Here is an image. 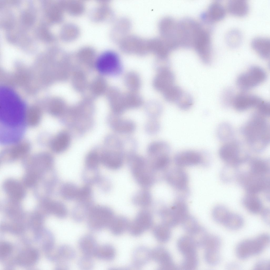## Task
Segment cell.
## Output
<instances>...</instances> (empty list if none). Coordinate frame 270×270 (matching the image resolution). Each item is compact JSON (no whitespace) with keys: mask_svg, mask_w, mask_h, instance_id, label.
Segmentation results:
<instances>
[{"mask_svg":"<svg viewBox=\"0 0 270 270\" xmlns=\"http://www.w3.org/2000/svg\"><path fill=\"white\" fill-rule=\"evenodd\" d=\"M130 224L128 220L124 217H114L108 227L113 234L118 235L128 229Z\"/></svg>","mask_w":270,"mask_h":270,"instance_id":"obj_22","label":"cell"},{"mask_svg":"<svg viewBox=\"0 0 270 270\" xmlns=\"http://www.w3.org/2000/svg\"><path fill=\"white\" fill-rule=\"evenodd\" d=\"M198 264L197 254L184 256L180 268L185 270H193L196 268Z\"/></svg>","mask_w":270,"mask_h":270,"instance_id":"obj_38","label":"cell"},{"mask_svg":"<svg viewBox=\"0 0 270 270\" xmlns=\"http://www.w3.org/2000/svg\"><path fill=\"white\" fill-rule=\"evenodd\" d=\"M169 146L166 142L156 141L152 142L148 146L147 152L148 156L162 154H168L170 152Z\"/></svg>","mask_w":270,"mask_h":270,"instance_id":"obj_24","label":"cell"},{"mask_svg":"<svg viewBox=\"0 0 270 270\" xmlns=\"http://www.w3.org/2000/svg\"><path fill=\"white\" fill-rule=\"evenodd\" d=\"M202 157L200 153L194 151L188 150L180 152L175 156V163L180 166L195 165L200 163Z\"/></svg>","mask_w":270,"mask_h":270,"instance_id":"obj_12","label":"cell"},{"mask_svg":"<svg viewBox=\"0 0 270 270\" xmlns=\"http://www.w3.org/2000/svg\"><path fill=\"white\" fill-rule=\"evenodd\" d=\"M151 215L148 211H143L137 214L135 219L130 223L128 230L134 236L139 235L149 229L152 224Z\"/></svg>","mask_w":270,"mask_h":270,"instance_id":"obj_7","label":"cell"},{"mask_svg":"<svg viewBox=\"0 0 270 270\" xmlns=\"http://www.w3.org/2000/svg\"><path fill=\"white\" fill-rule=\"evenodd\" d=\"M176 216L180 223L188 215L186 206L182 203H178L171 209Z\"/></svg>","mask_w":270,"mask_h":270,"instance_id":"obj_46","label":"cell"},{"mask_svg":"<svg viewBox=\"0 0 270 270\" xmlns=\"http://www.w3.org/2000/svg\"><path fill=\"white\" fill-rule=\"evenodd\" d=\"M132 260L133 265L136 267L143 266L151 258V251L145 247L137 248L133 254Z\"/></svg>","mask_w":270,"mask_h":270,"instance_id":"obj_21","label":"cell"},{"mask_svg":"<svg viewBox=\"0 0 270 270\" xmlns=\"http://www.w3.org/2000/svg\"><path fill=\"white\" fill-rule=\"evenodd\" d=\"M42 118L41 114L38 110H35L26 113L25 122L26 125L31 127L36 126Z\"/></svg>","mask_w":270,"mask_h":270,"instance_id":"obj_39","label":"cell"},{"mask_svg":"<svg viewBox=\"0 0 270 270\" xmlns=\"http://www.w3.org/2000/svg\"><path fill=\"white\" fill-rule=\"evenodd\" d=\"M220 240L218 236L208 234L203 242L202 247L205 250L219 251L221 246Z\"/></svg>","mask_w":270,"mask_h":270,"instance_id":"obj_33","label":"cell"},{"mask_svg":"<svg viewBox=\"0 0 270 270\" xmlns=\"http://www.w3.org/2000/svg\"><path fill=\"white\" fill-rule=\"evenodd\" d=\"M70 141V137L68 134L64 132H61L51 140L49 146L53 152L59 153L64 151L67 148Z\"/></svg>","mask_w":270,"mask_h":270,"instance_id":"obj_19","label":"cell"},{"mask_svg":"<svg viewBox=\"0 0 270 270\" xmlns=\"http://www.w3.org/2000/svg\"><path fill=\"white\" fill-rule=\"evenodd\" d=\"M138 195L135 199L137 203L142 205H147L151 201V198L149 194L147 192H142Z\"/></svg>","mask_w":270,"mask_h":270,"instance_id":"obj_51","label":"cell"},{"mask_svg":"<svg viewBox=\"0 0 270 270\" xmlns=\"http://www.w3.org/2000/svg\"><path fill=\"white\" fill-rule=\"evenodd\" d=\"M151 258L158 263L162 270H174L177 269L170 253L165 248L156 247L151 251Z\"/></svg>","mask_w":270,"mask_h":270,"instance_id":"obj_10","label":"cell"},{"mask_svg":"<svg viewBox=\"0 0 270 270\" xmlns=\"http://www.w3.org/2000/svg\"><path fill=\"white\" fill-rule=\"evenodd\" d=\"M82 177L84 181L88 185L97 183L100 178L98 168L86 167L83 172Z\"/></svg>","mask_w":270,"mask_h":270,"instance_id":"obj_32","label":"cell"},{"mask_svg":"<svg viewBox=\"0 0 270 270\" xmlns=\"http://www.w3.org/2000/svg\"><path fill=\"white\" fill-rule=\"evenodd\" d=\"M137 147V143L134 139L130 137L122 140V153L123 156L128 157L135 153Z\"/></svg>","mask_w":270,"mask_h":270,"instance_id":"obj_40","label":"cell"},{"mask_svg":"<svg viewBox=\"0 0 270 270\" xmlns=\"http://www.w3.org/2000/svg\"><path fill=\"white\" fill-rule=\"evenodd\" d=\"M115 255V251L114 248L108 244L98 245L94 255L97 258L105 260L113 259Z\"/></svg>","mask_w":270,"mask_h":270,"instance_id":"obj_27","label":"cell"},{"mask_svg":"<svg viewBox=\"0 0 270 270\" xmlns=\"http://www.w3.org/2000/svg\"><path fill=\"white\" fill-rule=\"evenodd\" d=\"M226 9L223 5L218 1L215 2L210 6L208 12L209 20L213 22L219 21L224 17Z\"/></svg>","mask_w":270,"mask_h":270,"instance_id":"obj_23","label":"cell"},{"mask_svg":"<svg viewBox=\"0 0 270 270\" xmlns=\"http://www.w3.org/2000/svg\"><path fill=\"white\" fill-rule=\"evenodd\" d=\"M96 66L98 70L104 74L115 75L121 71L119 59L117 54L112 51H105L101 54L97 60Z\"/></svg>","mask_w":270,"mask_h":270,"instance_id":"obj_5","label":"cell"},{"mask_svg":"<svg viewBox=\"0 0 270 270\" xmlns=\"http://www.w3.org/2000/svg\"><path fill=\"white\" fill-rule=\"evenodd\" d=\"M10 144L2 151V157L14 158L22 157L29 153L31 148L28 142L21 140Z\"/></svg>","mask_w":270,"mask_h":270,"instance_id":"obj_11","label":"cell"},{"mask_svg":"<svg viewBox=\"0 0 270 270\" xmlns=\"http://www.w3.org/2000/svg\"><path fill=\"white\" fill-rule=\"evenodd\" d=\"M123 156L120 152L112 150L107 151L102 154L100 157V162L106 167L115 170L121 166Z\"/></svg>","mask_w":270,"mask_h":270,"instance_id":"obj_14","label":"cell"},{"mask_svg":"<svg viewBox=\"0 0 270 270\" xmlns=\"http://www.w3.org/2000/svg\"><path fill=\"white\" fill-rule=\"evenodd\" d=\"M160 77L159 86L164 91L174 85L175 76L169 69L163 70Z\"/></svg>","mask_w":270,"mask_h":270,"instance_id":"obj_30","label":"cell"},{"mask_svg":"<svg viewBox=\"0 0 270 270\" xmlns=\"http://www.w3.org/2000/svg\"><path fill=\"white\" fill-rule=\"evenodd\" d=\"M59 253L61 261L68 263L73 259L76 256L74 249L72 247L68 245H62L59 248Z\"/></svg>","mask_w":270,"mask_h":270,"instance_id":"obj_37","label":"cell"},{"mask_svg":"<svg viewBox=\"0 0 270 270\" xmlns=\"http://www.w3.org/2000/svg\"><path fill=\"white\" fill-rule=\"evenodd\" d=\"M244 222L243 218L239 215L230 213L223 225L230 229L236 230L242 227Z\"/></svg>","mask_w":270,"mask_h":270,"instance_id":"obj_34","label":"cell"},{"mask_svg":"<svg viewBox=\"0 0 270 270\" xmlns=\"http://www.w3.org/2000/svg\"><path fill=\"white\" fill-rule=\"evenodd\" d=\"M178 107L183 110L189 109L193 104V100L191 95L183 91L181 96L176 102Z\"/></svg>","mask_w":270,"mask_h":270,"instance_id":"obj_43","label":"cell"},{"mask_svg":"<svg viewBox=\"0 0 270 270\" xmlns=\"http://www.w3.org/2000/svg\"><path fill=\"white\" fill-rule=\"evenodd\" d=\"M254 268L256 270H269L270 269V262L266 260H262L259 261L256 263Z\"/></svg>","mask_w":270,"mask_h":270,"instance_id":"obj_53","label":"cell"},{"mask_svg":"<svg viewBox=\"0 0 270 270\" xmlns=\"http://www.w3.org/2000/svg\"><path fill=\"white\" fill-rule=\"evenodd\" d=\"M114 217L109 208L104 206H93L87 219L88 226L93 230H100L108 227Z\"/></svg>","mask_w":270,"mask_h":270,"instance_id":"obj_3","label":"cell"},{"mask_svg":"<svg viewBox=\"0 0 270 270\" xmlns=\"http://www.w3.org/2000/svg\"><path fill=\"white\" fill-rule=\"evenodd\" d=\"M249 8L247 2L244 0L230 1L227 5V9L229 12L237 17H241L246 15L248 12Z\"/></svg>","mask_w":270,"mask_h":270,"instance_id":"obj_20","label":"cell"},{"mask_svg":"<svg viewBox=\"0 0 270 270\" xmlns=\"http://www.w3.org/2000/svg\"><path fill=\"white\" fill-rule=\"evenodd\" d=\"M269 237L263 234L253 239L245 240L237 247L236 253L241 259H244L258 254L263 251L269 244Z\"/></svg>","mask_w":270,"mask_h":270,"instance_id":"obj_2","label":"cell"},{"mask_svg":"<svg viewBox=\"0 0 270 270\" xmlns=\"http://www.w3.org/2000/svg\"><path fill=\"white\" fill-rule=\"evenodd\" d=\"M179 250L184 256L197 254L198 247L193 238L190 235L183 236L178 239L177 243Z\"/></svg>","mask_w":270,"mask_h":270,"instance_id":"obj_17","label":"cell"},{"mask_svg":"<svg viewBox=\"0 0 270 270\" xmlns=\"http://www.w3.org/2000/svg\"><path fill=\"white\" fill-rule=\"evenodd\" d=\"M92 195L91 188L87 185L79 188L76 200L78 202L93 201Z\"/></svg>","mask_w":270,"mask_h":270,"instance_id":"obj_41","label":"cell"},{"mask_svg":"<svg viewBox=\"0 0 270 270\" xmlns=\"http://www.w3.org/2000/svg\"><path fill=\"white\" fill-rule=\"evenodd\" d=\"M219 153L222 159L231 162L240 161L247 156L239 143L235 141H228L220 147Z\"/></svg>","mask_w":270,"mask_h":270,"instance_id":"obj_6","label":"cell"},{"mask_svg":"<svg viewBox=\"0 0 270 270\" xmlns=\"http://www.w3.org/2000/svg\"><path fill=\"white\" fill-rule=\"evenodd\" d=\"M152 161L153 166L156 169L163 168L169 164L168 155H164L149 158Z\"/></svg>","mask_w":270,"mask_h":270,"instance_id":"obj_45","label":"cell"},{"mask_svg":"<svg viewBox=\"0 0 270 270\" xmlns=\"http://www.w3.org/2000/svg\"><path fill=\"white\" fill-rule=\"evenodd\" d=\"M262 218L263 221L267 224H269L270 217L269 213L267 211L263 213Z\"/></svg>","mask_w":270,"mask_h":270,"instance_id":"obj_55","label":"cell"},{"mask_svg":"<svg viewBox=\"0 0 270 270\" xmlns=\"http://www.w3.org/2000/svg\"><path fill=\"white\" fill-rule=\"evenodd\" d=\"M93 206V202H77L72 211L73 219L75 221L79 222L87 219Z\"/></svg>","mask_w":270,"mask_h":270,"instance_id":"obj_18","label":"cell"},{"mask_svg":"<svg viewBox=\"0 0 270 270\" xmlns=\"http://www.w3.org/2000/svg\"><path fill=\"white\" fill-rule=\"evenodd\" d=\"M267 117L255 111L243 129L246 141L256 151L263 149L269 141V127Z\"/></svg>","mask_w":270,"mask_h":270,"instance_id":"obj_1","label":"cell"},{"mask_svg":"<svg viewBox=\"0 0 270 270\" xmlns=\"http://www.w3.org/2000/svg\"><path fill=\"white\" fill-rule=\"evenodd\" d=\"M109 122L112 128L119 133H130L134 131L136 129L135 124L133 121L122 118L117 116L110 117Z\"/></svg>","mask_w":270,"mask_h":270,"instance_id":"obj_13","label":"cell"},{"mask_svg":"<svg viewBox=\"0 0 270 270\" xmlns=\"http://www.w3.org/2000/svg\"><path fill=\"white\" fill-rule=\"evenodd\" d=\"M181 223L184 230L190 235L196 233L201 226L194 217L189 215Z\"/></svg>","mask_w":270,"mask_h":270,"instance_id":"obj_28","label":"cell"},{"mask_svg":"<svg viewBox=\"0 0 270 270\" xmlns=\"http://www.w3.org/2000/svg\"><path fill=\"white\" fill-rule=\"evenodd\" d=\"M78 245L83 255L91 257L94 256L98 246L95 238L90 234L82 236L79 240Z\"/></svg>","mask_w":270,"mask_h":270,"instance_id":"obj_15","label":"cell"},{"mask_svg":"<svg viewBox=\"0 0 270 270\" xmlns=\"http://www.w3.org/2000/svg\"><path fill=\"white\" fill-rule=\"evenodd\" d=\"M94 262L91 257L83 255L78 261V266L81 269L89 270L92 268L94 266Z\"/></svg>","mask_w":270,"mask_h":270,"instance_id":"obj_49","label":"cell"},{"mask_svg":"<svg viewBox=\"0 0 270 270\" xmlns=\"http://www.w3.org/2000/svg\"><path fill=\"white\" fill-rule=\"evenodd\" d=\"M100 157L95 152L89 153L86 157L85 163L86 167L91 168H97L99 162Z\"/></svg>","mask_w":270,"mask_h":270,"instance_id":"obj_47","label":"cell"},{"mask_svg":"<svg viewBox=\"0 0 270 270\" xmlns=\"http://www.w3.org/2000/svg\"><path fill=\"white\" fill-rule=\"evenodd\" d=\"M170 228L163 223L156 225L153 229L154 237L161 242H167L169 240L171 235Z\"/></svg>","mask_w":270,"mask_h":270,"instance_id":"obj_26","label":"cell"},{"mask_svg":"<svg viewBox=\"0 0 270 270\" xmlns=\"http://www.w3.org/2000/svg\"><path fill=\"white\" fill-rule=\"evenodd\" d=\"M159 123L155 118H151L146 123L145 131L148 134L153 135L157 133L160 129Z\"/></svg>","mask_w":270,"mask_h":270,"instance_id":"obj_48","label":"cell"},{"mask_svg":"<svg viewBox=\"0 0 270 270\" xmlns=\"http://www.w3.org/2000/svg\"><path fill=\"white\" fill-rule=\"evenodd\" d=\"M266 77V73L262 69L253 66L240 75L237 79L236 83L240 89L247 90L262 83Z\"/></svg>","mask_w":270,"mask_h":270,"instance_id":"obj_4","label":"cell"},{"mask_svg":"<svg viewBox=\"0 0 270 270\" xmlns=\"http://www.w3.org/2000/svg\"><path fill=\"white\" fill-rule=\"evenodd\" d=\"M231 91L226 90L223 94V100L227 104H232L234 95Z\"/></svg>","mask_w":270,"mask_h":270,"instance_id":"obj_54","label":"cell"},{"mask_svg":"<svg viewBox=\"0 0 270 270\" xmlns=\"http://www.w3.org/2000/svg\"><path fill=\"white\" fill-rule=\"evenodd\" d=\"M128 158L129 163L133 169V174L139 182L142 185L148 184L151 182V179L144 172L146 162L144 159L135 153L131 156Z\"/></svg>","mask_w":270,"mask_h":270,"instance_id":"obj_8","label":"cell"},{"mask_svg":"<svg viewBox=\"0 0 270 270\" xmlns=\"http://www.w3.org/2000/svg\"><path fill=\"white\" fill-rule=\"evenodd\" d=\"M230 213L224 208L218 207L213 210L212 215L214 219L216 222L223 225Z\"/></svg>","mask_w":270,"mask_h":270,"instance_id":"obj_42","label":"cell"},{"mask_svg":"<svg viewBox=\"0 0 270 270\" xmlns=\"http://www.w3.org/2000/svg\"><path fill=\"white\" fill-rule=\"evenodd\" d=\"M54 210L56 215L61 218H64L67 216L68 210L65 205L61 202L55 203L54 206Z\"/></svg>","mask_w":270,"mask_h":270,"instance_id":"obj_50","label":"cell"},{"mask_svg":"<svg viewBox=\"0 0 270 270\" xmlns=\"http://www.w3.org/2000/svg\"><path fill=\"white\" fill-rule=\"evenodd\" d=\"M160 216L162 223L170 228L177 226L179 222L174 212L171 209H165L162 210Z\"/></svg>","mask_w":270,"mask_h":270,"instance_id":"obj_31","label":"cell"},{"mask_svg":"<svg viewBox=\"0 0 270 270\" xmlns=\"http://www.w3.org/2000/svg\"><path fill=\"white\" fill-rule=\"evenodd\" d=\"M168 179L169 182L174 186L180 189L185 188L187 180L186 175L180 170L171 172L169 174Z\"/></svg>","mask_w":270,"mask_h":270,"instance_id":"obj_25","label":"cell"},{"mask_svg":"<svg viewBox=\"0 0 270 270\" xmlns=\"http://www.w3.org/2000/svg\"><path fill=\"white\" fill-rule=\"evenodd\" d=\"M251 47L255 52L262 58H269L270 55V41L268 38L259 37L254 38L251 42Z\"/></svg>","mask_w":270,"mask_h":270,"instance_id":"obj_16","label":"cell"},{"mask_svg":"<svg viewBox=\"0 0 270 270\" xmlns=\"http://www.w3.org/2000/svg\"><path fill=\"white\" fill-rule=\"evenodd\" d=\"M229 127L227 125L223 124L219 128V135L221 139L226 140L230 137L232 132L231 128Z\"/></svg>","mask_w":270,"mask_h":270,"instance_id":"obj_52","label":"cell"},{"mask_svg":"<svg viewBox=\"0 0 270 270\" xmlns=\"http://www.w3.org/2000/svg\"><path fill=\"white\" fill-rule=\"evenodd\" d=\"M204 257L206 262L211 266L218 264L220 258L219 251L218 250H205Z\"/></svg>","mask_w":270,"mask_h":270,"instance_id":"obj_44","label":"cell"},{"mask_svg":"<svg viewBox=\"0 0 270 270\" xmlns=\"http://www.w3.org/2000/svg\"><path fill=\"white\" fill-rule=\"evenodd\" d=\"M61 189L62 195L65 199L67 200H76L79 188L75 184L71 182H66L63 184Z\"/></svg>","mask_w":270,"mask_h":270,"instance_id":"obj_29","label":"cell"},{"mask_svg":"<svg viewBox=\"0 0 270 270\" xmlns=\"http://www.w3.org/2000/svg\"><path fill=\"white\" fill-rule=\"evenodd\" d=\"M262 100L257 96L243 92L234 95L231 105L236 110L243 111L255 108Z\"/></svg>","mask_w":270,"mask_h":270,"instance_id":"obj_9","label":"cell"},{"mask_svg":"<svg viewBox=\"0 0 270 270\" xmlns=\"http://www.w3.org/2000/svg\"><path fill=\"white\" fill-rule=\"evenodd\" d=\"M242 36L238 30H233L227 33L225 40L227 44L230 47H234L238 46L241 42Z\"/></svg>","mask_w":270,"mask_h":270,"instance_id":"obj_35","label":"cell"},{"mask_svg":"<svg viewBox=\"0 0 270 270\" xmlns=\"http://www.w3.org/2000/svg\"><path fill=\"white\" fill-rule=\"evenodd\" d=\"M164 92L165 97L167 100L169 102L176 103L183 91L179 86L173 85Z\"/></svg>","mask_w":270,"mask_h":270,"instance_id":"obj_36","label":"cell"}]
</instances>
